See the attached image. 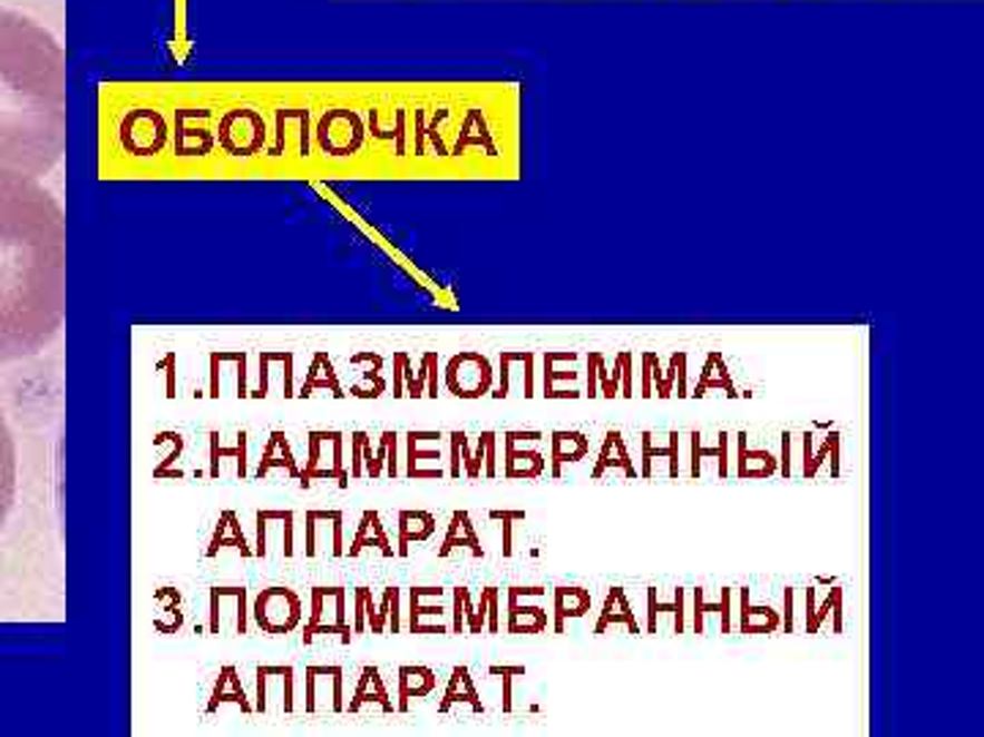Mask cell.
<instances>
[{
    "mask_svg": "<svg viewBox=\"0 0 984 737\" xmlns=\"http://www.w3.org/2000/svg\"><path fill=\"white\" fill-rule=\"evenodd\" d=\"M551 601H553V618H551L553 633H564L569 620H583L585 615L594 609V596H591V590L579 588V584L553 588Z\"/></svg>",
    "mask_w": 984,
    "mask_h": 737,
    "instance_id": "cell-14",
    "label": "cell"
},
{
    "mask_svg": "<svg viewBox=\"0 0 984 737\" xmlns=\"http://www.w3.org/2000/svg\"><path fill=\"white\" fill-rule=\"evenodd\" d=\"M805 601H807V612H805L807 633H818L829 618H831V633H842L845 590L840 584H835V588L826 593L824 603H818V588H805Z\"/></svg>",
    "mask_w": 984,
    "mask_h": 737,
    "instance_id": "cell-13",
    "label": "cell"
},
{
    "mask_svg": "<svg viewBox=\"0 0 984 737\" xmlns=\"http://www.w3.org/2000/svg\"><path fill=\"white\" fill-rule=\"evenodd\" d=\"M793 607H796V590L788 588L785 590V612H782V628L780 631L785 633H793L796 631V620H793Z\"/></svg>",
    "mask_w": 984,
    "mask_h": 737,
    "instance_id": "cell-35",
    "label": "cell"
},
{
    "mask_svg": "<svg viewBox=\"0 0 984 737\" xmlns=\"http://www.w3.org/2000/svg\"><path fill=\"white\" fill-rule=\"evenodd\" d=\"M840 456H842V434L837 432V429H829V432L820 438V449L812 451L807 462H801V479H815V475L824 470V464H829L831 479H840L842 473Z\"/></svg>",
    "mask_w": 984,
    "mask_h": 737,
    "instance_id": "cell-23",
    "label": "cell"
},
{
    "mask_svg": "<svg viewBox=\"0 0 984 737\" xmlns=\"http://www.w3.org/2000/svg\"><path fill=\"white\" fill-rule=\"evenodd\" d=\"M66 150V52L33 17L0 9V173H50Z\"/></svg>",
    "mask_w": 984,
    "mask_h": 737,
    "instance_id": "cell-2",
    "label": "cell"
},
{
    "mask_svg": "<svg viewBox=\"0 0 984 737\" xmlns=\"http://www.w3.org/2000/svg\"><path fill=\"white\" fill-rule=\"evenodd\" d=\"M790 445H793V434L782 432L780 434V459H777V462H780V470H777V473H780L782 479H790V475H793V468H790Z\"/></svg>",
    "mask_w": 984,
    "mask_h": 737,
    "instance_id": "cell-34",
    "label": "cell"
},
{
    "mask_svg": "<svg viewBox=\"0 0 984 737\" xmlns=\"http://www.w3.org/2000/svg\"><path fill=\"white\" fill-rule=\"evenodd\" d=\"M686 364H690V355H686L684 350L670 355L668 368H662L660 355H656L654 350H645V353L640 355V396L643 399L690 396V385H686Z\"/></svg>",
    "mask_w": 984,
    "mask_h": 737,
    "instance_id": "cell-3",
    "label": "cell"
},
{
    "mask_svg": "<svg viewBox=\"0 0 984 737\" xmlns=\"http://www.w3.org/2000/svg\"><path fill=\"white\" fill-rule=\"evenodd\" d=\"M660 615H670L673 618V631L684 633L690 623H686V590L675 588L673 601H660L656 588L645 590V633H656V623H660Z\"/></svg>",
    "mask_w": 984,
    "mask_h": 737,
    "instance_id": "cell-19",
    "label": "cell"
},
{
    "mask_svg": "<svg viewBox=\"0 0 984 737\" xmlns=\"http://www.w3.org/2000/svg\"><path fill=\"white\" fill-rule=\"evenodd\" d=\"M435 688V672L427 667L400 669V710H408L410 699L427 697Z\"/></svg>",
    "mask_w": 984,
    "mask_h": 737,
    "instance_id": "cell-28",
    "label": "cell"
},
{
    "mask_svg": "<svg viewBox=\"0 0 984 737\" xmlns=\"http://www.w3.org/2000/svg\"><path fill=\"white\" fill-rule=\"evenodd\" d=\"M14 489H17L14 440H11V432L9 426H6L3 415H0V528H3L6 517H9L11 503H14Z\"/></svg>",
    "mask_w": 984,
    "mask_h": 737,
    "instance_id": "cell-21",
    "label": "cell"
},
{
    "mask_svg": "<svg viewBox=\"0 0 984 737\" xmlns=\"http://www.w3.org/2000/svg\"><path fill=\"white\" fill-rule=\"evenodd\" d=\"M504 451L506 479H539L547 470L545 432H539V429H512V432H506Z\"/></svg>",
    "mask_w": 984,
    "mask_h": 737,
    "instance_id": "cell-4",
    "label": "cell"
},
{
    "mask_svg": "<svg viewBox=\"0 0 984 737\" xmlns=\"http://www.w3.org/2000/svg\"><path fill=\"white\" fill-rule=\"evenodd\" d=\"M635 396V355L632 350H621L613 358V366L607 368V396Z\"/></svg>",
    "mask_w": 984,
    "mask_h": 737,
    "instance_id": "cell-26",
    "label": "cell"
},
{
    "mask_svg": "<svg viewBox=\"0 0 984 737\" xmlns=\"http://www.w3.org/2000/svg\"><path fill=\"white\" fill-rule=\"evenodd\" d=\"M665 459L668 479L681 475V434L668 432L665 443L656 440L654 432H640V479H654V462Z\"/></svg>",
    "mask_w": 984,
    "mask_h": 737,
    "instance_id": "cell-8",
    "label": "cell"
},
{
    "mask_svg": "<svg viewBox=\"0 0 984 737\" xmlns=\"http://www.w3.org/2000/svg\"><path fill=\"white\" fill-rule=\"evenodd\" d=\"M455 593L460 596L462 628H465V618H468V631L470 633H481V631H485V628H487V631H493V633L500 631V618H498L500 593H498V588H487L485 593H481L479 607H474V601H470V593L465 588H457Z\"/></svg>",
    "mask_w": 984,
    "mask_h": 737,
    "instance_id": "cell-15",
    "label": "cell"
},
{
    "mask_svg": "<svg viewBox=\"0 0 984 737\" xmlns=\"http://www.w3.org/2000/svg\"><path fill=\"white\" fill-rule=\"evenodd\" d=\"M460 702H468L470 710H476V713L485 710V705L479 702V694H476L474 680H470V672L465 667L455 669V675H451V680H449V688H446V694H444V702L438 705V710L449 713L451 708H455V705H460Z\"/></svg>",
    "mask_w": 984,
    "mask_h": 737,
    "instance_id": "cell-27",
    "label": "cell"
},
{
    "mask_svg": "<svg viewBox=\"0 0 984 737\" xmlns=\"http://www.w3.org/2000/svg\"><path fill=\"white\" fill-rule=\"evenodd\" d=\"M460 547L470 549L476 558H481V554H485V549H481V543H479V535H476L474 522H470V517L465 511H457L455 517H451L449 533H446L444 547H440L438 554L440 558H446V554H451L455 549H460Z\"/></svg>",
    "mask_w": 984,
    "mask_h": 737,
    "instance_id": "cell-25",
    "label": "cell"
},
{
    "mask_svg": "<svg viewBox=\"0 0 984 737\" xmlns=\"http://www.w3.org/2000/svg\"><path fill=\"white\" fill-rule=\"evenodd\" d=\"M506 631L509 633H547L551 612H547V588H509L506 593Z\"/></svg>",
    "mask_w": 984,
    "mask_h": 737,
    "instance_id": "cell-5",
    "label": "cell"
},
{
    "mask_svg": "<svg viewBox=\"0 0 984 737\" xmlns=\"http://www.w3.org/2000/svg\"><path fill=\"white\" fill-rule=\"evenodd\" d=\"M64 314V208L36 178L0 173V361L41 353Z\"/></svg>",
    "mask_w": 984,
    "mask_h": 737,
    "instance_id": "cell-1",
    "label": "cell"
},
{
    "mask_svg": "<svg viewBox=\"0 0 984 737\" xmlns=\"http://www.w3.org/2000/svg\"><path fill=\"white\" fill-rule=\"evenodd\" d=\"M367 547H380V552L383 554H394V549L389 547V539H386V530H383V524H380V517L376 511L364 513V519H361V530H359V535H355L353 554L361 552V549H367Z\"/></svg>",
    "mask_w": 984,
    "mask_h": 737,
    "instance_id": "cell-30",
    "label": "cell"
},
{
    "mask_svg": "<svg viewBox=\"0 0 984 737\" xmlns=\"http://www.w3.org/2000/svg\"><path fill=\"white\" fill-rule=\"evenodd\" d=\"M460 456H462L465 475H468V479H479L481 464H485V473L490 475V479L495 473H498V470H495V434L493 432H481L479 443H476V454L468 449V434H462V432L451 434V470H449L451 479H460Z\"/></svg>",
    "mask_w": 984,
    "mask_h": 737,
    "instance_id": "cell-7",
    "label": "cell"
},
{
    "mask_svg": "<svg viewBox=\"0 0 984 737\" xmlns=\"http://www.w3.org/2000/svg\"><path fill=\"white\" fill-rule=\"evenodd\" d=\"M711 391H722V394L728 399L741 396L739 389H735V383H733V374H730V368H728V361L722 358L720 350H709V355H705V361H703V372H700L695 391H692L690 396L700 399V396L711 394Z\"/></svg>",
    "mask_w": 984,
    "mask_h": 737,
    "instance_id": "cell-20",
    "label": "cell"
},
{
    "mask_svg": "<svg viewBox=\"0 0 984 737\" xmlns=\"http://www.w3.org/2000/svg\"><path fill=\"white\" fill-rule=\"evenodd\" d=\"M703 459H717V473L722 479L730 475V434L720 432L717 434V445H703V432H690V475L700 479V470H703Z\"/></svg>",
    "mask_w": 984,
    "mask_h": 737,
    "instance_id": "cell-22",
    "label": "cell"
},
{
    "mask_svg": "<svg viewBox=\"0 0 984 737\" xmlns=\"http://www.w3.org/2000/svg\"><path fill=\"white\" fill-rule=\"evenodd\" d=\"M542 380H545V396L547 399H564V389L561 383H569V389H579V353L577 350H545L542 355Z\"/></svg>",
    "mask_w": 984,
    "mask_h": 737,
    "instance_id": "cell-11",
    "label": "cell"
},
{
    "mask_svg": "<svg viewBox=\"0 0 984 737\" xmlns=\"http://www.w3.org/2000/svg\"><path fill=\"white\" fill-rule=\"evenodd\" d=\"M610 470H621L626 481L640 479V470L630 454V445H626V438L621 429H610L605 440H602V449L596 454L594 468H591V481H602Z\"/></svg>",
    "mask_w": 984,
    "mask_h": 737,
    "instance_id": "cell-10",
    "label": "cell"
},
{
    "mask_svg": "<svg viewBox=\"0 0 984 737\" xmlns=\"http://www.w3.org/2000/svg\"><path fill=\"white\" fill-rule=\"evenodd\" d=\"M397 530H400V554H408L410 543L427 541L435 533V519L425 511H402Z\"/></svg>",
    "mask_w": 984,
    "mask_h": 737,
    "instance_id": "cell-29",
    "label": "cell"
},
{
    "mask_svg": "<svg viewBox=\"0 0 984 737\" xmlns=\"http://www.w3.org/2000/svg\"><path fill=\"white\" fill-rule=\"evenodd\" d=\"M618 626H624L626 633H635V637L637 633H643V628H640L635 618V609H632L630 596H626V590L621 588V584H615V588L607 590L591 633H594V637H602V633H607L610 628H618Z\"/></svg>",
    "mask_w": 984,
    "mask_h": 737,
    "instance_id": "cell-12",
    "label": "cell"
},
{
    "mask_svg": "<svg viewBox=\"0 0 984 737\" xmlns=\"http://www.w3.org/2000/svg\"><path fill=\"white\" fill-rule=\"evenodd\" d=\"M493 519H500L504 522V554L509 558L512 554V533H515V524L525 522V511H493Z\"/></svg>",
    "mask_w": 984,
    "mask_h": 737,
    "instance_id": "cell-32",
    "label": "cell"
},
{
    "mask_svg": "<svg viewBox=\"0 0 984 737\" xmlns=\"http://www.w3.org/2000/svg\"><path fill=\"white\" fill-rule=\"evenodd\" d=\"M730 438L735 440V456L730 459V462H735V468H730V475L744 481H760L777 475V470H780L777 456L769 449H752L750 432H735Z\"/></svg>",
    "mask_w": 984,
    "mask_h": 737,
    "instance_id": "cell-9",
    "label": "cell"
},
{
    "mask_svg": "<svg viewBox=\"0 0 984 737\" xmlns=\"http://www.w3.org/2000/svg\"><path fill=\"white\" fill-rule=\"evenodd\" d=\"M490 675H500L504 678V710H512V682L515 678H525V667H493Z\"/></svg>",
    "mask_w": 984,
    "mask_h": 737,
    "instance_id": "cell-33",
    "label": "cell"
},
{
    "mask_svg": "<svg viewBox=\"0 0 984 737\" xmlns=\"http://www.w3.org/2000/svg\"><path fill=\"white\" fill-rule=\"evenodd\" d=\"M446 389L455 396L474 399L485 396L493 389V366L485 355L460 353L446 366Z\"/></svg>",
    "mask_w": 984,
    "mask_h": 737,
    "instance_id": "cell-6",
    "label": "cell"
},
{
    "mask_svg": "<svg viewBox=\"0 0 984 737\" xmlns=\"http://www.w3.org/2000/svg\"><path fill=\"white\" fill-rule=\"evenodd\" d=\"M364 702H380V708L383 710H394V705H391L389 697H386V688H383V680H380L378 669H367L364 672V680H361L359 694H355L353 710L361 708Z\"/></svg>",
    "mask_w": 984,
    "mask_h": 737,
    "instance_id": "cell-31",
    "label": "cell"
},
{
    "mask_svg": "<svg viewBox=\"0 0 984 737\" xmlns=\"http://www.w3.org/2000/svg\"><path fill=\"white\" fill-rule=\"evenodd\" d=\"M444 590L440 588H413L408 603V628L413 633L425 631V618H444Z\"/></svg>",
    "mask_w": 984,
    "mask_h": 737,
    "instance_id": "cell-24",
    "label": "cell"
},
{
    "mask_svg": "<svg viewBox=\"0 0 984 737\" xmlns=\"http://www.w3.org/2000/svg\"><path fill=\"white\" fill-rule=\"evenodd\" d=\"M733 588L720 590V601L711 603L705 598V588H692V612H690V628L692 633H703L705 628V615H720L722 618V633H733Z\"/></svg>",
    "mask_w": 984,
    "mask_h": 737,
    "instance_id": "cell-18",
    "label": "cell"
},
{
    "mask_svg": "<svg viewBox=\"0 0 984 737\" xmlns=\"http://www.w3.org/2000/svg\"><path fill=\"white\" fill-rule=\"evenodd\" d=\"M782 615L771 603H754L750 588H739V631L741 633H777Z\"/></svg>",
    "mask_w": 984,
    "mask_h": 737,
    "instance_id": "cell-17",
    "label": "cell"
},
{
    "mask_svg": "<svg viewBox=\"0 0 984 737\" xmlns=\"http://www.w3.org/2000/svg\"><path fill=\"white\" fill-rule=\"evenodd\" d=\"M591 454V440L577 429H555L551 432V475L561 479L566 464H579Z\"/></svg>",
    "mask_w": 984,
    "mask_h": 737,
    "instance_id": "cell-16",
    "label": "cell"
}]
</instances>
